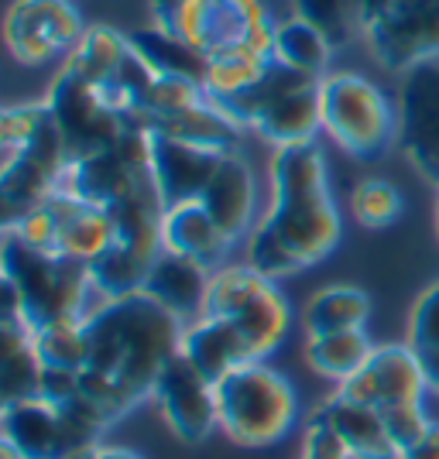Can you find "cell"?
<instances>
[{
    "label": "cell",
    "instance_id": "cell-12",
    "mask_svg": "<svg viewBox=\"0 0 439 459\" xmlns=\"http://www.w3.org/2000/svg\"><path fill=\"white\" fill-rule=\"evenodd\" d=\"M401 144L405 158L439 186V58L408 69L401 86Z\"/></svg>",
    "mask_w": 439,
    "mask_h": 459
},
{
    "label": "cell",
    "instance_id": "cell-24",
    "mask_svg": "<svg viewBox=\"0 0 439 459\" xmlns=\"http://www.w3.org/2000/svg\"><path fill=\"white\" fill-rule=\"evenodd\" d=\"M367 319H371V295L357 285H326L303 308V329H306V336L364 329Z\"/></svg>",
    "mask_w": 439,
    "mask_h": 459
},
{
    "label": "cell",
    "instance_id": "cell-18",
    "mask_svg": "<svg viewBox=\"0 0 439 459\" xmlns=\"http://www.w3.org/2000/svg\"><path fill=\"white\" fill-rule=\"evenodd\" d=\"M210 268L196 264L189 257H179V254H169L162 250L158 261L152 264L148 278H145V288L154 302L175 312L179 319H189V316H203V302H206V288H210Z\"/></svg>",
    "mask_w": 439,
    "mask_h": 459
},
{
    "label": "cell",
    "instance_id": "cell-43",
    "mask_svg": "<svg viewBox=\"0 0 439 459\" xmlns=\"http://www.w3.org/2000/svg\"><path fill=\"white\" fill-rule=\"evenodd\" d=\"M436 237H439V199H436Z\"/></svg>",
    "mask_w": 439,
    "mask_h": 459
},
{
    "label": "cell",
    "instance_id": "cell-4",
    "mask_svg": "<svg viewBox=\"0 0 439 459\" xmlns=\"http://www.w3.org/2000/svg\"><path fill=\"white\" fill-rule=\"evenodd\" d=\"M216 387V421L224 436L244 449L282 442L299 421L295 387L268 360H244L224 374Z\"/></svg>",
    "mask_w": 439,
    "mask_h": 459
},
{
    "label": "cell",
    "instance_id": "cell-6",
    "mask_svg": "<svg viewBox=\"0 0 439 459\" xmlns=\"http://www.w3.org/2000/svg\"><path fill=\"white\" fill-rule=\"evenodd\" d=\"M320 117L329 141L361 161L382 158L399 127L391 100L357 73H326L320 79Z\"/></svg>",
    "mask_w": 439,
    "mask_h": 459
},
{
    "label": "cell",
    "instance_id": "cell-31",
    "mask_svg": "<svg viewBox=\"0 0 439 459\" xmlns=\"http://www.w3.org/2000/svg\"><path fill=\"white\" fill-rule=\"evenodd\" d=\"M131 45L145 56V62L152 65L154 73H175V76H192L203 79L206 73V58L199 56L192 45L182 39H175L162 28H141L131 35Z\"/></svg>",
    "mask_w": 439,
    "mask_h": 459
},
{
    "label": "cell",
    "instance_id": "cell-38",
    "mask_svg": "<svg viewBox=\"0 0 439 459\" xmlns=\"http://www.w3.org/2000/svg\"><path fill=\"white\" fill-rule=\"evenodd\" d=\"M79 394V370H58V367H45L41 370L39 398L48 404H62Z\"/></svg>",
    "mask_w": 439,
    "mask_h": 459
},
{
    "label": "cell",
    "instance_id": "cell-41",
    "mask_svg": "<svg viewBox=\"0 0 439 459\" xmlns=\"http://www.w3.org/2000/svg\"><path fill=\"white\" fill-rule=\"evenodd\" d=\"M100 459H145L137 449H127V446H100Z\"/></svg>",
    "mask_w": 439,
    "mask_h": 459
},
{
    "label": "cell",
    "instance_id": "cell-28",
    "mask_svg": "<svg viewBox=\"0 0 439 459\" xmlns=\"http://www.w3.org/2000/svg\"><path fill=\"white\" fill-rule=\"evenodd\" d=\"M268 288H275V278L261 274L248 261L213 271L210 288H206V302H203V316H210V319H233L258 295H265Z\"/></svg>",
    "mask_w": 439,
    "mask_h": 459
},
{
    "label": "cell",
    "instance_id": "cell-39",
    "mask_svg": "<svg viewBox=\"0 0 439 459\" xmlns=\"http://www.w3.org/2000/svg\"><path fill=\"white\" fill-rule=\"evenodd\" d=\"M399 459H439V425H433L429 436L416 442L412 449H405Z\"/></svg>",
    "mask_w": 439,
    "mask_h": 459
},
{
    "label": "cell",
    "instance_id": "cell-10",
    "mask_svg": "<svg viewBox=\"0 0 439 459\" xmlns=\"http://www.w3.org/2000/svg\"><path fill=\"white\" fill-rule=\"evenodd\" d=\"M152 398L158 402V411H162L165 425L172 429L175 439L203 442L213 429H220V421H216V387L182 353H175L172 360L162 367Z\"/></svg>",
    "mask_w": 439,
    "mask_h": 459
},
{
    "label": "cell",
    "instance_id": "cell-5",
    "mask_svg": "<svg viewBox=\"0 0 439 459\" xmlns=\"http://www.w3.org/2000/svg\"><path fill=\"white\" fill-rule=\"evenodd\" d=\"M154 28L192 45L203 58L233 48L275 56L278 21L268 0H148Z\"/></svg>",
    "mask_w": 439,
    "mask_h": 459
},
{
    "label": "cell",
    "instance_id": "cell-8",
    "mask_svg": "<svg viewBox=\"0 0 439 459\" xmlns=\"http://www.w3.org/2000/svg\"><path fill=\"white\" fill-rule=\"evenodd\" d=\"M83 35L86 24L73 0H14L4 14V41L21 65L66 62Z\"/></svg>",
    "mask_w": 439,
    "mask_h": 459
},
{
    "label": "cell",
    "instance_id": "cell-34",
    "mask_svg": "<svg viewBox=\"0 0 439 459\" xmlns=\"http://www.w3.org/2000/svg\"><path fill=\"white\" fill-rule=\"evenodd\" d=\"M295 4V14L299 18L312 21L326 39L337 45H347L357 31V21L350 11V0H292Z\"/></svg>",
    "mask_w": 439,
    "mask_h": 459
},
{
    "label": "cell",
    "instance_id": "cell-14",
    "mask_svg": "<svg viewBox=\"0 0 439 459\" xmlns=\"http://www.w3.org/2000/svg\"><path fill=\"white\" fill-rule=\"evenodd\" d=\"M213 223L224 230L230 244H237L241 237H250V220H254V203H258V189H254V172L250 161L241 152H230L220 169L213 172L206 192L199 195Z\"/></svg>",
    "mask_w": 439,
    "mask_h": 459
},
{
    "label": "cell",
    "instance_id": "cell-37",
    "mask_svg": "<svg viewBox=\"0 0 439 459\" xmlns=\"http://www.w3.org/2000/svg\"><path fill=\"white\" fill-rule=\"evenodd\" d=\"M299 459H354L350 449L344 446V439L337 436V429L320 415L312 411L303 429V453Z\"/></svg>",
    "mask_w": 439,
    "mask_h": 459
},
{
    "label": "cell",
    "instance_id": "cell-13",
    "mask_svg": "<svg viewBox=\"0 0 439 459\" xmlns=\"http://www.w3.org/2000/svg\"><path fill=\"white\" fill-rule=\"evenodd\" d=\"M148 144H152L148 172H152L154 192L165 210L175 203H186V199H199L210 186L213 172L220 169V161L227 158L224 152L199 148V144L158 134V131H148Z\"/></svg>",
    "mask_w": 439,
    "mask_h": 459
},
{
    "label": "cell",
    "instance_id": "cell-7",
    "mask_svg": "<svg viewBox=\"0 0 439 459\" xmlns=\"http://www.w3.org/2000/svg\"><path fill=\"white\" fill-rule=\"evenodd\" d=\"M45 107H48V114L56 117L58 131L66 137L69 161L110 152L120 141V134H124V127H127L124 117L114 114L103 103V96L96 93L93 82L83 76L69 58L58 65V76L48 86Z\"/></svg>",
    "mask_w": 439,
    "mask_h": 459
},
{
    "label": "cell",
    "instance_id": "cell-35",
    "mask_svg": "<svg viewBox=\"0 0 439 459\" xmlns=\"http://www.w3.org/2000/svg\"><path fill=\"white\" fill-rule=\"evenodd\" d=\"M408 346L416 353H436L439 350V281L422 291L408 316Z\"/></svg>",
    "mask_w": 439,
    "mask_h": 459
},
{
    "label": "cell",
    "instance_id": "cell-42",
    "mask_svg": "<svg viewBox=\"0 0 439 459\" xmlns=\"http://www.w3.org/2000/svg\"><path fill=\"white\" fill-rule=\"evenodd\" d=\"M66 459H100V446H93V449H83V453H73V456Z\"/></svg>",
    "mask_w": 439,
    "mask_h": 459
},
{
    "label": "cell",
    "instance_id": "cell-2",
    "mask_svg": "<svg viewBox=\"0 0 439 459\" xmlns=\"http://www.w3.org/2000/svg\"><path fill=\"white\" fill-rule=\"evenodd\" d=\"M182 329V319L148 291L107 299L86 319L90 357L83 370L107 377L127 394V402L141 404L152 398L162 367L179 353Z\"/></svg>",
    "mask_w": 439,
    "mask_h": 459
},
{
    "label": "cell",
    "instance_id": "cell-27",
    "mask_svg": "<svg viewBox=\"0 0 439 459\" xmlns=\"http://www.w3.org/2000/svg\"><path fill=\"white\" fill-rule=\"evenodd\" d=\"M329 56H333V41L306 18H288L278 21V35H275V58L303 73L309 79H323L329 69Z\"/></svg>",
    "mask_w": 439,
    "mask_h": 459
},
{
    "label": "cell",
    "instance_id": "cell-33",
    "mask_svg": "<svg viewBox=\"0 0 439 459\" xmlns=\"http://www.w3.org/2000/svg\"><path fill=\"white\" fill-rule=\"evenodd\" d=\"M350 210L364 230H384L401 220L405 199L388 178H364L350 192Z\"/></svg>",
    "mask_w": 439,
    "mask_h": 459
},
{
    "label": "cell",
    "instance_id": "cell-16",
    "mask_svg": "<svg viewBox=\"0 0 439 459\" xmlns=\"http://www.w3.org/2000/svg\"><path fill=\"white\" fill-rule=\"evenodd\" d=\"M250 131L258 137H265L271 148H285V144H299V141H316V134L323 131L320 79H306V82L285 90L265 114L250 124Z\"/></svg>",
    "mask_w": 439,
    "mask_h": 459
},
{
    "label": "cell",
    "instance_id": "cell-29",
    "mask_svg": "<svg viewBox=\"0 0 439 459\" xmlns=\"http://www.w3.org/2000/svg\"><path fill=\"white\" fill-rule=\"evenodd\" d=\"M275 56H261L250 48H233V52H220V56L206 58V73H203V90L210 103H224L233 100L244 90H250L258 79L265 76Z\"/></svg>",
    "mask_w": 439,
    "mask_h": 459
},
{
    "label": "cell",
    "instance_id": "cell-3",
    "mask_svg": "<svg viewBox=\"0 0 439 459\" xmlns=\"http://www.w3.org/2000/svg\"><path fill=\"white\" fill-rule=\"evenodd\" d=\"M4 281L14 288L21 323L31 333L56 323H86L103 302H90L100 295L86 264L69 261L62 254H41L24 247L11 230H4ZM103 299V295H100Z\"/></svg>",
    "mask_w": 439,
    "mask_h": 459
},
{
    "label": "cell",
    "instance_id": "cell-32",
    "mask_svg": "<svg viewBox=\"0 0 439 459\" xmlns=\"http://www.w3.org/2000/svg\"><path fill=\"white\" fill-rule=\"evenodd\" d=\"M31 343L39 353L41 367H58V370H83L90 357V340H86V323H56L35 329Z\"/></svg>",
    "mask_w": 439,
    "mask_h": 459
},
{
    "label": "cell",
    "instance_id": "cell-15",
    "mask_svg": "<svg viewBox=\"0 0 439 459\" xmlns=\"http://www.w3.org/2000/svg\"><path fill=\"white\" fill-rule=\"evenodd\" d=\"M162 247L179 257H189L203 268H213L230 250V240L213 223L203 199H186L169 206L162 216Z\"/></svg>",
    "mask_w": 439,
    "mask_h": 459
},
{
    "label": "cell",
    "instance_id": "cell-36",
    "mask_svg": "<svg viewBox=\"0 0 439 459\" xmlns=\"http://www.w3.org/2000/svg\"><path fill=\"white\" fill-rule=\"evenodd\" d=\"M382 415H384V429H388L391 442L399 446V453H405V449H412L419 439H426L429 429L436 425V421L426 415L422 402L391 404V408H382Z\"/></svg>",
    "mask_w": 439,
    "mask_h": 459
},
{
    "label": "cell",
    "instance_id": "cell-26",
    "mask_svg": "<svg viewBox=\"0 0 439 459\" xmlns=\"http://www.w3.org/2000/svg\"><path fill=\"white\" fill-rule=\"evenodd\" d=\"M117 244V223L107 206H90L83 203L69 223L58 233V247L56 254L69 257V261H79L86 268H93L96 261L107 254V250Z\"/></svg>",
    "mask_w": 439,
    "mask_h": 459
},
{
    "label": "cell",
    "instance_id": "cell-1",
    "mask_svg": "<svg viewBox=\"0 0 439 459\" xmlns=\"http://www.w3.org/2000/svg\"><path fill=\"white\" fill-rule=\"evenodd\" d=\"M271 203L248 237V264L268 278H288L329 257L344 220L329 189L326 154L316 141L275 148L271 154Z\"/></svg>",
    "mask_w": 439,
    "mask_h": 459
},
{
    "label": "cell",
    "instance_id": "cell-23",
    "mask_svg": "<svg viewBox=\"0 0 439 459\" xmlns=\"http://www.w3.org/2000/svg\"><path fill=\"white\" fill-rule=\"evenodd\" d=\"M145 131H158V134L179 137V141H189V144L213 148V152H224V154L241 152V134H244V127L233 124L220 107H213L210 100L203 107L186 110V114L152 120Z\"/></svg>",
    "mask_w": 439,
    "mask_h": 459
},
{
    "label": "cell",
    "instance_id": "cell-11",
    "mask_svg": "<svg viewBox=\"0 0 439 459\" xmlns=\"http://www.w3.org/2000/svg\"><path fill=\"white\" fill-rule=\"evenodd\" d=\"M426 391H429L426 367H422V357L408 343L378 346L371 353V360L354 377L337 384V394H344L357 404H371V408L422 402Z\"/></svg>",
    "mask_w": 439,
    "mask_h": 459
},
{
    "label": "cell",
    "instance_id": "cell-40",
    "mask_svg": "<svg viewBox=\"0 0 439 459\" xmlns=\"http://www.w3.org/2000/svg\"><path fill=\"white\" fill-rule=\"evenodd\" d=\"M422 367H426L429 391H433V394H439V350H436V353H422Z\"/></svg>",
    "mask_w": 439,
    "mask_h": 459
},
{
    "label": "cell",
    "instance_id": "cell-30",
    "mask_svg": "<svg viewBox=\"0 0 439 459\" xmlns=\"http://www.w3.org/2000/svg\"><path fill=\"white\" fill-rule=\"evenodd\" d=\"M127 56H131V35H120L117 28H107V24H90L86 35L79 39L76 52L69 56V62L93 86H100V82H110L120 73Z\"/></svg>",
    "mask_w": 439,
    "mask_h": 459
},
{
    "label": "cell",
    "instance_id": "cell-17",
    "mask_svg": "<svg viewBox=\"0 0 439 459\" xmlns=\"http://www.w3.org/2000/svg\"><path fill=\"white\" fill-rule=\"evenodd\" d=\"M316 411L337 429V436L344 439V446L350 449L354 459H399L401 456L399 446L391 442L388 429H384L382 408L357 404L333 391L326 402H320Z\"/></svg>",
    "mask_w": 439,
    "mask_h": 459
},
{
    "label": "cell",
    "instance_id": "cell-22",
    "mask_svg": "<svg viewBox=\"0 0 439 459\" xmlns=\"http://www.w3.org/2000/svg\"><path fill=\"white\" fill-rule=\"evenodd\" d=\"M41 360L31 343V329L21 319H4L0 325V391L4 402L39 398Z\"/></svg>",
    "mask_w": 439,
    "mask_h": 459
},
{
    "label": "cell",
    "instance_id": "cell-21",
    "mask_svg": "<svg viewBox=\"0 0 439 459\" xmlns=\"http://www.w3.org/2000/svg\"><path fill=\"white\" fill-rule=\"evenodd\" d=\"M230 323L237 325L248 360H268L292 333V306L282 295V288H268L265 295H258L250 306H244Z\"/></svg>",
    "mask_w": 439,
    "mask_h": 459
},
{
    "label": "cell",
    "instance_id": "cell-19",
    "mask_svg": "<svg viewBox=\"0 0 439 459\" xmlns=\"http://www.w3.org/2000/svg\"><path fill=\"white\" fill-rule=\"evenodd\" d=\"M179 353L213 384L220 381L224 374H230L237 364L248 360V350H244L237 325L230 319H210V316H199L196 323L182 329Z\"/></svg>",
    "mask_w": 439,
    "mask_h": 459
},
{
    "label": "cell",
    "instance_id": "cell-25",
    "mask_svg": "<svg viewBox=\"0 0 439 459\" xmlns=\"http://www.w3.org/2000/svg\"><path fill=\"white\" fill-rule=\"evenodd\" d=\"M378 346L367 340L364 329H344V333H323V336H306L303 357L312 367V374H320L326 381L344 384L354 377L374 353Z\"/></svg>",
    "mask_w": 439,
    "mask_h": 459
},
{
    "label": "cell",
    "instance_id": "cell-9",
    "mask_svg": "<svg viewBox=\"0 0 439 459\" xmlns=\"http://www.w3.org/2000/svg\"><path fill=\"white\" fill-rule=\"evenodd\" d=\"M364 39L388 69H412L439 58V0H395L364 28Z\"/></svg>",
    "mask_w": 439,
    "mask_h": 459
},
{
    "label": "cell",
    "instance_id": "cell-20",
    "mask_svg": "<svg viewBox=\"0 0 439 459\" xmlns=\"http://www.w3.org/2000/svg\"><path fill=\"white\" fill-rule=\"evenodd\" d=\"M0 432H4V442L21 459H62V453H58L56 404H48L45 398L4 402Z\"/></svg>",
    "mask_w": 439,
    "mask_h": 459
}]
</instances>
